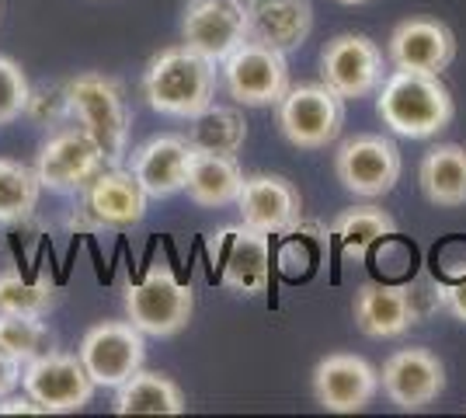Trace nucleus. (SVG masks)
Here are the masks:
<instances>
[{"label":"nucleus","mask_w":466,"mask_h":418,"mask_svg":"<svg viewBox=\"0 0 466 418\" xmlns=\"http://www.w3.org/2000/svg\"><path fill=\"white\" fill-rule=\"evenodd\" d=\"M66 98H70V119L84 126L97 139L105 160L118 168L129 154V126H133L118 80L87 70L66 80Z\"/></svg>","instance_id":"nucleus-3"},{"label":"nucleus","mask_w":466,"mask_h":418,"mask_svg":"<svg viewBox=\"0 0 466 418\" xmlns=\"http://www.w3.org/2000/svg\"><path fill=\"white\" fill-rule=\"evenodd\" d=\"M0 415H46V408H42L28 391H25V394H15V391H11L7 398H0Z\"/></svg>","instance_id":"nucleus-32"},{"label":"nucleus","mask_w":466,"mask_h":418,"mask_svg":"<svg viewBox=\"0 0 466 418\" xmlns=\"http://www.w3.org/2000/svg\"><path fill=\"white\" fill-rule=\"evenodd\" d=\"M216 269H219V282L240 293V297H258L268 290V276H272V248H268V234L254 230L248 223L237 227H223L209 244Z\"/></svg>","instance_id":"nucleus-12"},{"label":"nucleus","mask_w":466,"mask_h":418,"mask_svg":"<svg viewBox=\"0 0 466 418\" xmlns=\"http://www.w3.org/2000/svg\"><path fill=\"white\" fill-rule=\"evenodd\" d=\"M219 70L213 60L188 49L185 42L160 49L143 70V98L157 116L167 119H192L216 101Z\"/></svg>","instance_id":"nucleus-1"},{"label":"nucleus","mask_w":466,"mask_h":418,"mask_svg":"<svg viewBox=\"0 0 466 418\" xmlns=\"http://www.w3.org/2000/svg\"><path fill=\"white\" fill-rule=\"evenodd\" d=\"M188 143L195 150H209V154H237L248 139V122L244 112H237L230 105H209L198 116L188 119Z\"/></svg>","instance_id":"nucleus-25"},{"label":"nucleus","mask_w":466,"mask_h":418,"mask_svg":"<svg viewBox=\"0 0 466 418\" xmlns=\"http://www.w3.org/2000/svg\"><path fill=\"white\" fill-rule=\"evenodd\" d=\"M376 116L390 133L410 139H431L456 116V101L439 74L390 70L376 91Z\"/></svg>","instance_id":"nucleus-2"},{"label":"nucleus","mask_w":466,"mask_h":418,"mask_svg":"<svg viewBox=\"0 0 466 418\" xmlns=\"http://www.w3.org/2000/svg\"><path fill=\"white\" fill-rule=\"evenodd\" d=\"M400 171H404V160L397 143L380 133H359L334 150V175L341 181V189L359 199L387 196L400 181Z\"/></svg>","instance_id":"nucleus-6"},{"label":"nucleus","mask_w":466,"mask_h":418,"mask_svg":"<svg viewBox=\"0 0 466 418\" xmlns=\"http://www.w3.org/2000/svg\"><path fill=\"white\" fill-rule=\"evenodd\" d=\"M105 154L97 147V139L84 126H59L56 133L39 147L35 171H39L42 189L49 192H84L91 181L105 171Z\"/></svg>","instance_id":"nucleus-7"},{"label":"nucleus","mask_w":466,"mask_h":418,"mask_svg":"<svg viewBox=\"0 0 466 418\" xmlns=\"http://www.w3.org/2000/svg\"><path fill=\"white\" fill-rule=\"evenodd\" d=\"M195 311V290L185 286L171 269H150L139 282L126 286V314L143 335L171 339Z\"/></svg>","instance_id":"nucleus-5"},{"label":"nucleus","mask_w":466,"mask_h":418,"mask_svg":"<svg viewBox=\"0 0 466 418\" xmlns=\"http://www.w3.org/2000/svg\"><path fill=\"white\" fill-rule=\"evenodd\" d=\"M192 158L195 147L188 143V137L164 133V137H150L147 143H139L129 154V171L137 175L150 199H167V196L185 192Z\"/></svg>","instance_id":"nucleus-18"},{"label":"nucleus","mask_w":466,"mask_h":418,"mask_svg":"<svg viewBox=\"0 0 466 418\" xmlns=\"http://www.w3.org/2000/svg\"><path fill=\"white\" fill-rule=\"evenodd\" d=\"M147 189L137 181L133 171L108 168L84 189V213L91 217V227H133L147 217Z\"/></svg>","instance_id":"nucleus-19"},{"label":"nucleus","mask_w":466,"mask_h":418,"mask_svg":"<svg viewBox=\"0 0 466 418\" xmlns=\"http://www.w3.org/2000/svg\"><path fill=\"white\" fill-rule=\"evenodd\" d=\"M219 77L237 105H251V108L279 105L282 95L292 87L286 53L268 49L254 39L237 46L230 56L219 63Z\"/></svg>","instance_id":"nucleus-8"},{"label":"nucleus","mask_w":466,"mask_h":418,"mask_svg":"<svg viewBox=\"0 0 466 418\" xmlns=\"http://www.w3.org/2000/svg\"><path fill=\"white\" fill-rule=\"evenodd\" d=\"M334 4H345V7H359V4H370V0H334Z\"/></svg>","instance_id":"nucleus-35"},{"label":"nucleus","mask_w":466,"mask_h":418,"mask_svg":"<svg viewBox=\"0 0 466 418\" xmlns=\"http://www.w3.org/2000/svg\"><path fill=\"white\" fill-rule=\"evenodd\" d=\"M0 349L25 366L53 349V335L39 314H0Z\"/></svg>","instance_id":"nucleus-29"},{"label":"nucleus","mask_w":466,"mask_h":418,"mask_svg":"<svg viewBox=\"0 0 466 418\" xmlns=\"http://www.w3.org/2000/svg\"><path fill=\"white\" fill-rule=\"evenodd\" d=\"M275 122L282 137L299 150H324L341 137L345 126V98L328 84H299L289 87L275 105Z\"/></svg>","instance_id":"nucleus-4"},{"label":"nucleus","mask_w":466,"mask_h":418,"mask_svg":"<svg viewBox=\"0 0 466 418\" xmlns=\"http://www.w3.org/2000/svg\"><path fill=\"white\" fill-rule=\"evenodd\" d=\"M147 335L133 321H101L84 331L77 356L97 387H118L143 370L147 359Z\"/></svg>","instance_id":"nucleus-11"},{"label":"nucleus","mask_w":466,"mask_h":418,"mask_svg":"<svg viewBox=\"0 0 466 418\" xmlns=\"http://www.w3.org/2000/svg\"><path fill=\"white\" fill-rule=\"evenodd\" d=\"M42 196L39 171L21 160L0 158V223H21L35 213Z\"/></svg>","instance_id":"nucleus-26"},{"label":"nucleus","mask_w":466,"mask_h":418,"mask_svg":"<svg viewBox=\"0 0 466 418\" xmlns=\"http://www.w3.org/2000/svg\"><path fill=\"white\" fill-rule=\"evenodd\" d=\"M387 60L393 63V70L442 74L456 60V36L435 18H408L390 32Z\"/></svg>","instance_id":"nucleus-17"},{"label":"nucleus","mask_w":466,"mask_h":418,"mask_svg":"<svg viewBox=\"0 0 466 418\" xmlns=\"http://www.w3.org/2000/svg\"><path fill=\"white\" fill-rule=\"evenodd\" d=\"M446 307L466 324V276L456 279L452 286H446Z\"/></svg>","instance_id":"nucleus-34"},{"label":"nucleus","mask_w":466,"mask_h":418,"mask_svg":"<svg viewBox=\"0 0 466 418\" xmlns=\"http://www.w3.org/2000/svg\"><path fill=\"white\" fill-rule=\"evenodd\" d=\"M240 223H248L261 234H289L303 219V196L282 175H248L237 196Z\"/></svg>","instance_id":"nucleus-16"},{"label":"nucleus","mask_w":466,"mask_h":418,"mask_svg":"<svg viewBox=\"0 0 466 418\" xmlns=\"http://www.w3.org/2000/svg\"><path fill=\"white\" fill-rule=\"evenodd\" d=\"M21 391H28L32 398L39 401L46 408V415H66V412H80V408L91 404L97 383L91 380L80 356L49 349L39 359L25 362Z\"/></svg>","instance_id":"nucleus-9"},{"label":"nucleus","mask_w":466,"mask_h":418,"mask_svg":"<svg viewBox=\"0 0 466 418\" xmlns=\"http://www.w3.org/2000/svg\"><path fill=\"white\" fill-rule=\"evenodd\" d=\"M21 370H25V366H21L18 359L7 356V352L0 349V398H7L11 391L21 387Z\"/></svg>","instance_id":"nucleus-33"},{"label":"nucleus","mask_w":466,"mask_h":418,"mask_svg":"<svg viewBox=\"0 0 466 418\" xmlns=\"http://www.w3.org/2000/svg\"><path fill=\"white\" fill-rule=\"evenodd\" d=\"M313 32L310 0H248V39L292 53Z\"/></svg>","instance_id":"nucleus-20"},{"label":"nucleus","mask_w":466,"mask_h":418,"mask_svg":"<svg viewBox=\"0 0 466 418\" xmlns=\"http://www.w3.org/2000/svg\"><path fill=\"white\" fill-rule=\"evenodd\" d=\"M28 98H32V84L25 77L21 63L0 53V126L21 119L28 112Z\"/></svg>","instance_id":"nucleus-30"},{"label":"nucleus","mask_w":466,"mask_h":418,"mask_svg":"<svg viewBox=\"0 0 466 418\" xmlns=\"http://www.w3.org/2000/svg\"><path fill=\"white\" fill-rule=\"evenodd\" d=\"M320 80L345 101L370 98L387 80V56L370 36H334L320 53Z\"/></svg>","instance_id":"nucleus-10"},{"label":"nucleus","mask_w":466,"mask_h":418,"mask_svg":"<svg viewBox=\"0 0 466 418\" xmlns=\"http://www.w3.org/2000/svg\"><path fill=\"white\" fill-rule=\"evenodd\" d=\"M116 415H181L185 394L171 377L154 370H137L126 383L116 387Z\"/></svg>","instance_id":"nucleus-24"},{"label":"nucleus","mask_w":466,"mask_h":418,"mask_svg":"<svg viewBox=\"0 0 466 418\" xmlns=\"http://www.w3.org/2000/svg\"><path fill=\"white\" fill-rule=\"evenodd\" d=\"M25 116H32L35 122H49V126H59V122L70 119V98H66V84L63 87H42V91H32V98H28V112Z\"/></svg>","instance_id":"nucleus-31"},{"label":"nucleus","mask_w":466,"mask_h":418,"mask_svg":"<svg viewBox=\"0 0 466 418\" xmlns=\"http://www.w3.org/2000/svg\"><path fill=\"white\" fill-rule=\"evenodd\" d=\"M380 394V370L355 352H330L313 366V398L324 412L351 415Z\"/></svg>","instance_id":"nucleus-14"},{"label":"nucleus","mask_w":466,"mask_h":418,"mask_svg":"<svg viewBox=\"0 0 466 418\" xmlns=\"http://www.w3.org/2000/svg\"><path fill=\"white\" fill-rule=\"evenodd\" d=\"M330 230H334V238L341 240L345 251L362 255L376 240L397 234V219L390 217L387 209H380V206H351L345 213H338Z\"/></svg>","instance_id":"nucleus-27"},{"label":"nucleus","mask_w":466,"mask_h":418,"mask_svg":"<svg viewBox=\"0 0 466 418\" xmlns=\"http://www.w3.org/2000/svg\"><path fill=\"white\" fill-rule=\"evenodd\" d=\"M244 168L237 164L233 154H209L195 150L185 192L195 206L202 209H219V206H237V196L244 189Z\"/></svg>","instance_id":"nucleus-22"},{"label":"nucleus","mask_w":466,"mask_h":418,"mask_svg":"<svg viewBox=\"0 0 466 418\" xmlns=\"http://www.w3.org/2000/svg\"><path fill=\"white\" fill-rule=\"evenodd\" d=\"M380 387L400 412H421L446 391V366L428 349H400L383 362Z\"/></svg>","instance_id":"nucleus-15"},{"label":"nucleus","mask_w":466,"mask_h":418,"mask_svg":"<svg viewBox=\"0 0 466 418\" xmlns=\"http://www.w3.org/2000/svg\"><path fill=\"white\" fill-rule=\"evenodd\" d=\"M351 314L366 339H400L404 331H410V324H418L408 290L400 286H362L355 293Z\"/></svg>","instance_id":"nucleus-21"},{"label":"nucleus","mask_w":466,"mask_h":418,"mask_svg":"<svg viewBox=\"0 0 466 418\" xmlns=\"http://www.w3.org/2000/svg\"><path fill=\"white\" fill-rule=\"evenodd\" d=\"M56 300L59 290L49 276L25 279L15 269L0 272V314H39V318H46L56 307Z\"/></svg>","instance_id":"nucleus-28"},{"label":"nucleus","mask_w":466,"mask_h":418,"mask_svg":"<svg viewBox=\"0 0 466 418\" xmlns=\"http://www.w3.org/2000/svg\"><path fill=\"white\" fill-rule=\"evenodd\" d=\"M181 42L216 66L248 42V0H188Z\"/></svg>","instance_id":"nucleus-13"},{"label":"nucleus","mask_w":466,"mask_h":418,"mask_svg":"<svg viewBox=\"0 0 466 418\" xmlns=\"http://www.w3.org/2000/svg\"><path fill=\"white\" fill-rule=\"evenodd\" d=\"M418 185L431 206L442 209L466 206V147L460 143L431 147L418 168Z\"/></svg>","instance_id":"nucleus-23"}]
</instances>
